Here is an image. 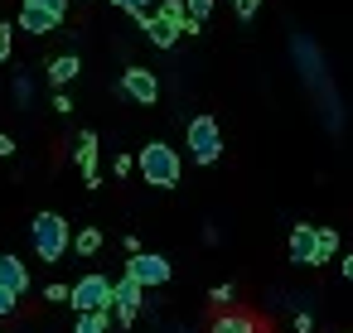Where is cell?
<instances>
[{
	"instance_id": "cell-1",
	"label": "cell",
	"mask_w": 353,
	"mask_h": 333,
	"mask_svg": "<svg viewBox=\"0 0 353 333\" xmlns=\"http://www.w3.org/2000/svg\"><path fill=\"white\" fill-rule=\"evenodd\" d=\"M131 164L141 169V179H145L150 189H179V179H184V160H179V150L165 145V140H145Z\"/></svg>"
},
{
	"instance_id": "cell-2",
	"label": "cell",
	"mask_w": 353,
	"mask_h": 333,
	"mask_svg": "<svg viewBox=\"0 0 353 333\" xmlns=\"http://www.w3.org/2000/svg\"><path fill=\"white\" fill-rule=\"evenodd\" d=\"M68 237H73V227H68L63 213H34V222H30V246H34V256H39L44 266H59V261L68 256Z\"/></svg>"
},
{
	"instance_id": "cell-3",
	"label": "cell",
	"mask_w": 353,
	"mask_h": 333,
	"mask_svg": "<svg viewBox=\"0 0 353 333\" xmlns=\"http://www.w3.org/2000/svg\"><path fill=\"white\" fill-rule=\"evenodd\" d=\"M184 145H189V160H194L199 169L218 164V155H223V131H218V121H213V116H189Z\"/></svg>"
},
{
	"instance_id": "cell-4",
	"label": "cell",
	"mask_w": 353,
	"mask_h": 333,
	"mask_svg": "<svg viewBox=\"0 0 353 333\" xmlns=\"http://www.w3.org/2000/svg\"><path fill=\"white\" fill-rule=\"evenodd\" d=\"M68 304L78 314H112V275L88 270L78 285H68Z\"/></svg>"
},
{
	"instance_id": "cell-5",
	"label": "cell",
	"mask_w": 353,
	"mask_h": 333,
	"mask_svg": "<svg viewBox=\"0 0 353 333\" xmlns=\"http://www.w3.org/2000/svg\"><path fill=\"white\" fill-rule=\"evenodd\" d=\"M63 20H68V0H20V25H15V30L44 39V34H54Z\"/></svg>"
},
{
	"instance_id": "cell-6",
	"label": "cell",
	"mask_w": 353,
	"mask_h": 333,
	"mask_svg": "<svg viewBox=\"0 0 353 333\" xmlns=\"http://www.w3.org/2000/svg\"><path fill=\"white\" fill-rule=\"evenodd\" d=\"M126 280H136L141 290H160V285H170V275H174V266H170V256H160V251H136L131 261H126V270H121Z\"/></svg>"
},
{
	"instance_id": "cell-7",
	"label": "cell",
	"mask_w": 353,
	"mask_h": 333,
	"mask_svg": "<svg viewBox=\"0 0 353 333\" xmlns=\"http://www.w3.org/2000/svg\"><path fill=\"white\" fill-rule=\"evenodd\" d=\"M121 97L126 102H136V107H155L160 102V78H155V68H141V63H131V68H121Z\"/></svg>"
},
{
	"instance_id": "cell-8",
	"label": "cell",
	"mask_w": 353,
	"mask_h": 333,
	"mask_svg": "<svg viewBox=\"0 0 353 333\" xmlns=\"http://www.w3.org/2000/svg\"><path fill=\"white\" fill-rule=\"evenodd\" d=\"M141 304H145V290L136 285V280H112V323H121V328H131L136 319H141Z\"/></svg>"
},
{
	"instance_id": "cell-9",
	"label": "cell",
	"mask_w": 353,
	"mask_h": 333,
	"mask_svg": "<svg viewBox=\"0 0 353 333\" xmlns=\"http://www.w3.org/2000/svg\"><path fill=\"white\" fill-rule=\"evenodd\" d=\"M73 160H78V169H83V184L97 189V184H102V169H97V131H83V136L73 140Z\"/></svg>"
},
{
	"instance_id": "cell-10",
	"label": "cell",
	"mask_w": 353,
	"mask_h": 333,
	"mask_svg": "<svg viewBox=\"0 0 353 333\" xmlns=\"http://www.w3.org/2000/svg\"><path fill=\"white\" fill-rule=\"evenodd\" d=\"M0 290L15 294V299L30 290V270H25V261H20V256H10V251H0Z\"/></svg>"
},
{
	"instance_id": "cell-11",
	"label": "cell",
	"mask_w": 353,
	"mask_h": 333,
	"mask_svg": "<svg viewBox=\"0 0 353 333\" xmlns=\"http://www.w3.org/2000/svg\"><path fill=\"white\" fill-rule=\"evenodd\" d=\"M78 73H83V58H78V54H59V58H49V63H44V83H49L54 92H63Z\"/></svg>"
},
{
	"instance_id": "cell-12",
	"label": "cell",
	"mask_w": 353,
	"mask_h": 333,
	"mask_svg": "<svg viewBox=\"0 0 353 333\" xmlns=\"http://www.w3.org/2000/svg\"><path fill=\"white\" fill-rule=\"evenodd\" d=\"M314 237H319L314 222H295V227H290V246H285V251H290L295 266H310V261H314Z\"/></svg>"
},
{
	"instance_id": "cell-13",
	"label": "cell",
	"mask_w": 353,
	"mask_h": 333,
	"mask_svg": "<svg viewBox=\"0 0 353 333\" xmlns=\"http://www.w3.org/2000/svg\"><path fill=\"white\" fill-rule=\"evenodd\" d=\"M208 333H256V319L247 309H218L213 323H208Z\"/></svg>"
},
{
	"instance_id": "cell-14",
	"label": "cell",
	"mask_w": 353,
	"mask_h": 333,
	"mask_svg": "<svg viewBox=\"0 0 353 333\" xmlns=\"http://www.w3.org/2000/svg\"><path fill=\"white\" fill-rule=\"evenodd\" d=\"M150 20H160V25H170V30H174L179 39H184V34H203L199 25H189V15H184V6H179V0H160V10H155Z\"/></svg>"
},
{
	"instance_id": "cell-15",
	"label": "cell",
	"mask_w": 353,
	"mask_h": 333,
	"mask_svg": "<svg viewBox=\"0 0 353 333\" xmlns=\"http://www.w3.org/2000/svg\"><path fill=\"white\" fill-rule=\"evenodd\" d=\"M136 25H141V30H145V39H150V44H155V49H174V44H179V34H174V30H170V25H160V20H150V15H141V20H136Z\"/></svg>"
},
{
	"instance_id": "cell-16",
	"label": "cell",
	"mask_w": 353,
	"mask_h": 333,
	"mask_svg": "<svg viewBox=\"0 0 353 333\" xmlns=\"http://www.w3.org/2000/svg\"><path fill=\"white\" fill-rule=\"evenodd\" d=\"M68 251H78V256H97V251H102V232H97V227H78V232L68 237Z\"/></svg>"
},
{
	"instance_id": "cell-17",
	"label": "cell",
	"mask_w": 353,
	"mask_h": 333,
	"mask_svg": "<svg viewBox=\"0 0 353 333\" xmlns=\"http://www.w3.org/2000/svg\"><path fill=\"white\" fill-rule=\"evenodd\" d=\"M334 256H339V232H334V227H319V237H314V261H310V266L319 270V266L334 261Z\"/></svg>"
},
{
	"instance_id": "cell-18",
	"label": "cell",
	"mask_w": 353,
	"mask_h": 333,
	"mask_svg": "<svg viewBox=\"0 0 353 333\" xmlns=\"http://www.w3.org/2000/svg\"><path fill=\"white\" fill-rule=\"evenodd\" d=\"M179 6H184V15H189V25H208V15H213V6H218V0H179Z\"/></svg>"
},
{
	"instance_id": "cell-19",
	"label": "cell",
	"mask_w": 353,
	"mask_h": 333,
	"mask_svg": "<svg viewBox=\"0 0 353 333\" xmlns=\"http://www.w3.org/2000/svg\"><path fill=\"white\" fill-rule=\"evenodd\" d=\"M73 333H112V314H78Z\"/></svg>"
},
{
	"instance_id": "cell-20",
	"label": "cell",
	"mask_w": 353,
	"mask_h": 333,
	"mask_svg": "<svg viewBox=\"0 0 353 333\" xmlns=\"http://www.w3.org/2000/svg\"><path fill=\"white\" fill-rule=\"evenodd\" d=\"M15 102H20V111H30V102H34V78L30 73L15 78Z\"/></svg>"
},
{
	"instance_id": "cell-21",
	"label": "cell",
	"mask_w": 353,
	"mask_h": 333,
	"mask_svg": "<svg viewBox=\"0 0 353 333\" xmlns=\"http://www.w3.org/2000/svg\"><path fill=\"white\" fill-rule=\"evenodd\" d=\"M15 58V25L6 20V25H0V63H10Z\"/></svg>"
},
{
	"instance_id": "cell-22",
	"label": "cell",
	"mask_w": 353,
	"mask_h": 333,
	"mask_svg": "<svg viewBox=\"0 0 353 333\" xmlns=\"http://www.w3.org/2000/svg\"><path fill=\"white\" fill-rule=\"evenodd\" d=\"M112 6H117V10H126L131 20H141V15H150V6H155V0H112Z\"/></svg>"
},
{
	"instance_id": "cell-23",
	"label": "cell",
	"mask_w": 353,
	"mask_h": 333,
	"mask_svg": "<svg viewBox=\"0 0 353 333\" xmlns=\"http://www.w3.org/2000/svg\"><path fill=\"white\" fill-rule=\"evenodd\" d=\"M232 10H237V20H242V25H252V20L261 15V0H232Z\"/></svg>"
},
{
	"instance_id": "cell-24",
	"label": "cell",
	"mask_w": 353,
	"mask_h": 333,
	"mask_svg": "<svg viewBox=\"0 0 353 333\" xmlns=\"http://www.w3.org/2000/svg\"><path fill=\"white\" fill-rule=\"evenodd\" d=\"M44 304H68V285H44Z\"/></svg>"
},
{
	"instance_id": "cell-25",
	"label": "cell",
	"mask_w": 353,
	"mask_h": 333,
	"mask_svg": "<svg viewBox=\"0 0 353 333\" xmlns=\"http://www.w3.org/2000/svg\"><path fill=\"white\" fill-rule=\"evenodd\" d=\"M218 309H232V285H213V294H208Z\"/></svg>"
},
{
	"instance_id": "cell-26",
	"label": "cell",
	"mask_w": 353,
	"mask_h": 333,
	"mask_svg": "<svg viewBox=\"0 0 353 333\" xmlns=\"http://www.w3.org/2000/svg\"><path fill=\"white\" fill-rule=\"evenodd\" d=\"M131 169H136V164H131V155H126V150H121V155H117V160H112V174H117V179H126V174H131Z\"/></svg>"
},
{
	"instance_id": "cell-27",
	"label": "cell",
	"mask_w": 353,
	"mask_h": 333,
	"mask_svg": "<svg viewBox=\"0 0 353 333\" xmlns=\"http://www.w3.org/2000/svg\"><path fill=\"white\" fill-rule=\"evenodd\" d=\"M295 333H314V314L310 309H295Z\"/></svg>"
},
{
	"instance_id": "cell-28",
	"label": "cell",
	"mask_w": 353,
	"mask_h": 333,
	"mask_svg": "<svg viewBox=\"0 0 353 333\" xmlns=\"http://www.w3.org/2000/svg\"><path fill=\"white\" fill-rule=\"evenodd\" d=\"M49 107H54L59 116H68V111H73V97H68V92H54V102H49Z\"/></svg>"
},
{
	"instance_id": "cell-29",
	"label": "cell",
	"mask_w": 353,
	"mask_h": 333,
	"mask_svg": "<svg viewBox=\"0 0 353 333\" xmlns=\"http://www.w3.org/2000/svg\"><path fill=\"white\" fill-rule=\"evenodd\" d=\"M15 309H20V299H15V294H6V290H0V319H10Z\"/></svg>"
},
{
	"instance_id": "cell-30",
	"label": "cell",
	"mask_w": 353,
	"mask_h": 333,
	"mask_svg": "<svg viewBox=\"0 0 353 333\" xmlns=\"http://www.w3.org/2000/svg\"><path fill=\"white\" fill-rule=\"evenodd\" d=\"M339 275L353 280V251H339Z\"/></svg>"
},
{
	"instance_id": "cell-31",
	"label": "cell",
	"mask_w": 353,
	"mask_h": 333,
	"mask_svg": "<svg viewBox=\"0 0 353 333\" xmlns=\"http://www.w3.org/2000/svg\"><path fill=\"white\" fill-rule=\"evenodd\" d=\"M20 145H15V136H6V131H0V160H10Z\"/></svg>"
}]
</instances>
